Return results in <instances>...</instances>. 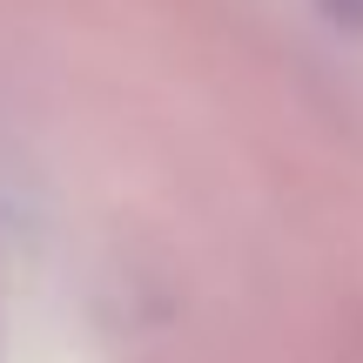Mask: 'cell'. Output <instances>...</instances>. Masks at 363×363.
<instances>
[{"instance_id":"1","label":"cell","mask_w":363,"mask_h":363,"mask_svg":"<svg viewBox=\"0 0 363 363\" xmlns=\"http://www.w3.org/2000/svg\"><path fill=\"white\" fill-rule=\"evenodd\" d=\"M316 7H323L330 21H350V27L363 21V0H316Z\"/></svg>"}]
</instances>
